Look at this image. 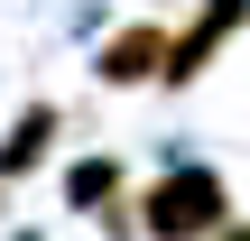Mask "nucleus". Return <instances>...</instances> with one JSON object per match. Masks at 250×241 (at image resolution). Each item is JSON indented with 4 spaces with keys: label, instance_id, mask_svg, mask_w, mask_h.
I'll use <instances>...</instances> for the list:
<instances>
[{
    "label": "nucleus",
    "instance_id": "obj_1",
    "mask_svg": "<svg viewBox=\"0 0 250 241\" xmlns=\"http://www.w3.org/2000/svg\"><path fill=\"white\" fill-rule=\"evenodd\" d=\"M130 223L148 241H213L232 223V176L204 167V158H167V167L130 195Z\"/></svg>",
    "mask_w": 250,
    "mask_h": 241
},
{
    "label": "nucleus",
    "instance_id": "obj_2",
    "mask_svg": "<svg viewBox=\"0 0 250 241\" xmlns=\"http://www.w3.org/2000/svg\"><path fill=\"white\" fill-rule=\"evenodd\" d=\"M241 28H250V0H195V19L167 28V93H186V84H195Z\"/></svg>",
    "mask_w": 250,
    "mask_h": 241
},
{
    "label": "nucleus",
    "instance_id": "obj_3",
    "mask_svg": "<svg viewBox=\"0 0 250 241\" xmlns=\"http://www.w3.org/2000/svg\"><path fill=\"white\" fill-rule=\"evenodd\" d=\"M93 74L111 93H139V84H167V19H121L102 46H93Z\"/></svg>",
    "mask_w": 250,
    "mask_h": 241
},
{
    "label": "nucleus",
    "instance_id": "obj_4",
    "mask_svg": "<svg viewBox=\"0 0 250 241\" xmlns=\"http://www.w3.org/2000/svg\"><path fill=\"white\" fill-rule=\"evenodd\" d=\"M56 139H65V102H19L9 111V130H0V186H19V176H37L46 158H56Z\"/></svg>",
    "mask_w": 250,
    "mask_h": 241
},
{
    "label": "nucleus",
    "instance_id": "obj_5",
    "mask_svg": "<svg viewBox=\"0 0 250 241\" xmlns=\"http://www.w3.org/2000/svg\"><path fill=\"white\" fill-rule=\"evenodd\" d=\"M65 204L74 214H121L130 204V158H111V149L102 158H74L65 167Z\"/></svg>",
    "mask_w": 250,
    "mask_h": 241
},
{
    "label": "nucleus",
    "instance_id": "obj_6",
    "mask_svg": "<svg viewBox=\"0 0 250 241\" xmlns=\"http://www.w3.org/2000/svg\"><path fill=\"white\" fill-rule=\"evenodd\" d=\"M213 241H250V223H241V214H232V223H223V232H213Z\"/></svg>",
    "mask_w": 250,
    "mask_h": 241
},
{
    "label": "nucleus",
    "instance_id": "obj_7",
    "mask_svg": "<svg viewBox=\"0 0 250 241\" xmlns=\"http://www.w3.org/2000/svg\"><path fill=\"white\" fill-rule=\"evenodd\" d=\"M9 241H46V232H9Z\"/></svg>",
    "mask_w": 250,
    "mask_h": 241
}]
</instances>
